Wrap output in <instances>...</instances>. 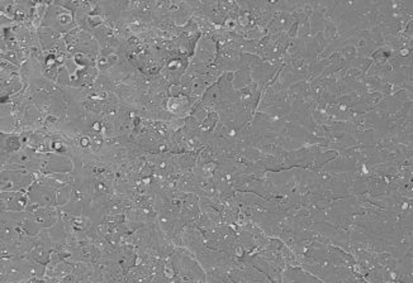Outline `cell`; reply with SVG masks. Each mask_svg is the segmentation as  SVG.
<instances>
[{
    "label": "cell",
    "mask_w": 413,
    "mask_h": 283,
    "mask_svg": "<svg viewBox=\"0 0 413 283\" xmlns=\"http://www.w3.org/2000/svg\"><path fill=\"white\" fill-rule=\"evenodd\" d=\"M42 28H51L56 32L67 34L75 29L78 25L75 22V14L69 9L61 7L58 3H51L46 14L41 23Z\"/></svg>",
    "instance_id": "1"
},
{
    "label": "cell",
    "mask_w": 413,
    "mask_h": 283,
    "mask_svg": "<svg viewBox=\"0 0 413 283\" xmlns=\"http://www.w3.org/2000/svg\"><path fill=\"white\" fill-rule=\"evenodd\" d=\"M36 178V173L28 170H1V193L25 191Z\"/></svg>",
    "instance_id": "2"
},
{
    "label": "cell",
    "mask_w": 413,
    "mask_h": 283,
    "mask_svg": "<svg viewBox=\"0 0 413 283\" xmlns=\"http://www.w3.org/2000/svg\"><path fill=\"white\" fill-rule=\"evenodd\" d=\"M30 202L25 191L1 193V212L3 211H25Z\"/></svg>",
    "instance_id": "3"
},
{
    "label": "cell",
    "mask_w": 413,
    "mask_h": 283,
    "mask_svg": "<svg viewBox=\"0 0 413 283\" xmlns=\"http://www.w3.org/2000/svg\"><path fill=\"white\" fill-rule=\"evenodd\" d=\"M37 36L40 38L41 46L43 51H51L55 47L57 42L64 37V34L61 33L56 32L51 28H42V27L38 28Z\"/></svg>",
    "instance_id": "4"
}]
</instances>
